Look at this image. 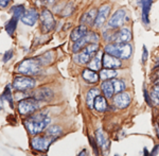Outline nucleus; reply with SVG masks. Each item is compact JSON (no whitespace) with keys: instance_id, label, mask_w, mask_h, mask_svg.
<instances>
[{"instance_id":"1","label":"nucleus","mask_w":159,"mask_h":156,"mask_svg":"<svg viewBox=\"0 0 159 156\" xmlns=\"http://www.w3.org/2000/svg\"><path fill=\"white\" fill-rule=\"evenodd\" d=\"M50 123V119L45 115V112H39L37 115H33L29 117L25 121V125L27 127L28 132L32 135L39 134L45 129H47L48 124Z\"/></svg>"},{"instance_id":"2","label":"nucleus","mask_w":159,"mask_h":156,"mask_svg":"<svg viewBox=\"0 0 159 156\" xmlns=\"http://www.w3.org/2000/svg\"><path fill=\"white\" fill-rule=\"evenodd\" d=\"M132 49V46L127 43H115V44H109L105 47L106 53H109L119 58H124V60H127L130 56Z\"/></svg>"},{"instance_id":"3","label":"nucleus","mask_w":159,"mask_h":156,"mask_svg":"<svg viewBox=\"0 0 159 156\" xmlns=\"http://www.w3.org/2000/svg\"><path fill=\"white\" fill-rule=\"evenodd\" d=\"M43 67V64L40 63L39 58H28L24 62L19 64L17 71L21 75H28V76H36L40 72Z\"/></svg>"},{"instance_id":"4","label":"nucleus","mask_w":159,"mask_h":156,"mask_svg":"<svg viewBox=\"0 0 159 156\" xmlns=\"http://www.w3.org/2000/svg\"><path fill=\"white\" fill-rule=\"evenodd\" d=\"M99 46L97 43H93V44H89L88 46H86L85 48L81 50V52L76 53L75 55L73 56V61L79 65H83V64H87L89 63L92 60L94 55L99 52Z\"/></svg>"},{"instance_id":"5","label":"nucleus","mask_w":159,"mask_h":156,"mask_svg":"<svg viewBox=\"0 0 159 156\" xmlns=\"http://www.w3.org/2000/svg\"><path fill=\"white\" fill-rule=\"evenodd\" d=\"M39 108L38 100L34 98L31 99H24L19 101L18 103V111L21 115H31L34 112H36Z\"/></svg>"},{"instance_id":"6","label":"nucleus","mask_w":159,"mask_h":156,"mask_svg":"<svg viewBox=\"0 0 159 156\" xmlns=\"http://www.w3.org/2000/svg\"><path fill=\"white\" fill-rule=\"evenodd\" d=\"M54 138L48 136V135H45V136H38V137H34L31 141V145L34 150L36 151H42V152H45V151H48L50 145L54 141Z\"/></svg>"},{"instance_id":"7","label":"nucleus","mask_w":159,"mask_h":156,"mask_svg":"<svg viewBox=\"0 0 159 156\" xmlns=\"http://www.w3.org/2000/svg\"><path fill=\"white\" fill-rule=\"evenodd\" d=\"M35 86V81L30 76H16L13 81V87L16 90H30Z\"/></svg>"},{"instance_id":"8","label":"nucleus","mask_w":159,"mask_h":156,"mask_svg":"<svg viewBox=\"0 0 159 156\" xmlns=\"http://www.w3.org/2000/svg\"><path fill=\"white\" fill-rule=\"evenodd\" d=\"M99 39L98 35L94 32H88L84 37H82L81 39H79L78 42L74 43L73 47H72V51L73 52H79L80 50H82L83 48H85L86 46H88L89 44H93V43H97Z\"/></svg>"},{"instance_id":"9","label":"nucleus","mask_w":159,"mask_h":156,"mask_svg":"<svg viewBox=\"0 0 159 156\" xmlns=\"http://www.w3.org/2000/svg\"><path fill=\"white\" fill-rule=\"evenodd\" d=\"M40 22H42V31L43 33H48L54 27V18L53 15L51 14L49 10L45 9L43 10L42 14H40Z\"/></svg>"},{"instance_id":"10","label":"nucleus","mask_w":159,"mask_h":156,"mask_svg":"<svg viewBox=\"0 0 159 156\" xmlns=\"http://www.w3.org/2000/svg\"><path fill=\"white\" fill-rule=\"evenodd\" d=\"M125 11L124 10H118V11L115 12V14L110 17L109 21H108V27L112 28V29H117V28L121 27V25L124 24L125 20Z\"/></svg>"},{"instance_id":"11","label":"nucleus","mask_w":159,"mask_h":156,"mask_svg":"<svg viewBox=\"0 0 159 156\" xmlns=\"http://www.w3.org/2000/svg\"><path fill=\"white\" fill-rule=\"evenodd\" d=\"M109 12H110V7L108 4H104V6H102L100 7L98 14H97L96 20H94V22H93L94 27L96 28L102 27L104 22L106 21L107 17H108V15H109Z\"/></svg>"},{"instance_id":"12","label":"nucleus","mask_w":159,"mask_h":156,"mask_svg":"<svg viewBox=\"0 0 159 156\" xmlns=\"http://www.w3.org/2000/svg\"><path fill=\"white\" fill-rule=\"evenodd\" d=\"M130 103V97L127 93L121 91V93H118L114 98V104L116 105L118 108H125L129 105Z\"/></svg>"},{"instance_id":"13","label":"nucleus","mask_w":159,"mask_h":156,"mask_svg":"<svg viewBox=\"0 0 159 156\" xmlns=\"http://www.w3.org/2000/svg\"><path fill=\"white\" fill-rule=\"evenodd\" d=\"M103 66L105 68H110V69L120 68L121 67V61L117 56L106 53V54L103 55Z\"/></svg>"},{"instance_id":"14","label":"nucleus","mask_w":159,"mask_h":156,"mask_svg":"<svg viewBox=\"0 0 159 156\" xmlns=\"http://www.w3.org/2000/svg\"><path fill=\"white\" fill-rule=\"evenodd\" d=\"M20 19H21V22H24L25 25H33L36 24L38 19V13L35 9H30L24 13V15H22Z\"/></svg>"},{"instance_id":"15","label":"nucleus","mask_w":159,"mask_h":156,"mask_svg":"<svg viewBox=\"0 0 159 156\" xmlns=\"http://www.w3.org/2000/svg\"><path fill=\"white\" fill-rule=\"evenodd\" d=\"M52 97H53L52 90L46 87L37 89V90H35L34 93L32 94V98L36 99L38 101H49Z\"/></svg>"},{"instance_id":"16","label":"nucleus","mask_w":159,"mask_h":156,"mask_svg":"<svg viewBox=\"0 0 159 156\" xmlns=\"http://www.w3.org/2000/svg\"><path fill=\"white\" fill-rule=\"evenodd\" d=\"M138 3L141 6L142 9V20L145 25L150 24V19H148V13L151 11V7H152L153 0H138Z\"/></svg>"},{"instance_id":"17","label":"nucleus","mask_w":159,"mask_h":156,"mask_svg":"<svg viewBox=\"0 0 159 156\" xmlns=\"http://www.w3.org/2000/svg\"><path fill=\"white\" fill-rule=\"evenodd\" d=\"M88 33V30H87V27L85 25H81L79 27H76L75 29L71 32V35H70V38L73 43L78 42L79 39H81L82 37H84L85 35Z\"/></svg>"},{"instance_id":"18","label":"nucleus","mask_w":159,"mask_h":156,"mask_svg":"<svg viewBox=\"0 0 159 156\" xmlns=\"http://www.w3.org/2000/svg\"><path fill=\"white\" fill-rule=\"evenodd\" d=\"M132 38V34H130L129 30L124 28V29H121L117 34H115L114 36V40L116 43H129Z\"/></svg>"},{"instance_id":"19","label":"nucleus","mask_w":159,"mask_h":156,"mask_svg":"<svg viewBox=\"0 0 159 156\" xmlns=\"http://www.w3.org/2000/svg\"><path fill=\"white\" fill-rule=\"evenodd\" d=\"M82 76H83L84 80L89 82V83H91V84L97 83L100 79V76H98V73L94 72V70H92L90 68L85 69V70L83 71V73H82Z\"/></svg>"},{"instance_id":"20","label":"nucleus","mask_w":159,"mask_h":156,"mask_svg":"<svg viewBox=\"0 0 159 156\" xmlns=\"http://www.w3.org/2000/svg\"><path fill=\"white\" fill-rule=\"evenodd\" d=\"M97 10L96 9H92L90 10V11H88V12H86L85 14L82 16V18H81V24L82 25H91V24H93L94 22V20H96V17H97Z\"/></svg>"},{"instance_id":"21","label":"nucleus","mask_w":159,"mask_h":156,"mask_svg":"<svg viewBox=\"0 0 159 156\" xmlns=\"http://www.w3.org/2000/svg\"><path fill=\"white\" fill-rule=\"evenodd\" d=\"M102 91L104 93L105 97L106 98H111L112 94H115V88H114V84H112V81H108L105 80L101 85Z\"/></svg>"},{"instance_id":"22","label":"nucleus","mask_w":159,"mask_h":156,"mask_svg":"<svg viewBox=\"0 0 159 156\" xmlns=\"http://www.w3.org/2000/svg\"><path fill=\"white\" fill-rule=\"evenodd\" d=\"M102 63H103V58H102V53L98 52V54H96L92 57V60L89 62L88 66L89 68L92 69V70H100L102 66Z\"/></svg>"},{"instance_id":"23","label":"nucleus","mask_w":159,"mask_h":156,"mask_svg":"<svg viewBox=\"0 0 159 156\" xmlns=\"http://www.w3.org/2000/svg\"><path fill=\"white\" fill-rule=\"evenodd\" d=\"M99 94H100V90L98 88H92L88 91V93H87L86 102H87V105H88L89 108H92V107H93L94 99H96Z\"/></svg>"},{"instance_id":"24","label":"nucleus","mask_w":159,"mask_h":156,"mask_svg":"<svg viewBox=\"0 0 159 156\" xmlns=\"http://www.w3.org/2000/svg\"><path fill=\"white\" fill-rule=\"evenodd\" d=\"M118 76V72L115 69L105 68L100 71V79L102 80H110V79H115Z\"/></svg>"},{"instance_id":"25","label":"nucleus","mask_w":159,"mask_h":156,"mask_svg":"<svg viewBox=\"0 0 159 156\" xmlns=\"http://www.w3.org/2000/svg\"><path fill=\"white\" fill-rule=\"evenodd\" d=\"M93 107L97 109L98 112H104L106 111L107 108V103H106V100L103 96H99L94 99V103H93Z\"/></svg>"},{"instance_id":"26","label":"nucleus","mask_w":159,"mask_h":156,"mask_svg":"<svg viewBox=\"0 0 159 156\" xmlns=\"http://www.w3.org/2000/svg\"><path fill=\"white\" fill-rule=\"evenodd\" d=\"M96 134H97L96 135L97 136V144L105 150L107 147H108V140L106 139V137H105V135L103 134L102 130H98Z\"/></svg>"},{"instance_id":"27","label":"nucleus","mask_w":159,"mask_h":156,"mask_svg":"<svg viewBox=\"0 0 159 156\" xmlns=\"http://www.w3.org/2000/svg\"><path fill=\"white\" fill-rule=\"evenodd\" d=\"M46 135L56 139V138L60 137L61 135V129L60 126H57V125H51V126L47 129V131H46Z\"/></svg>"},{"instance_id":"28","label":"nucleus","mask_w":159,"mask_h":156,"mask_svg":"<svg viewBox=\"0 0 159 156\" xmlns=\"http://www.w3.org/2000/svg\"><path fill=\"white\" fill-rule=\"evenodd\" d=\"M18 19L19 18H17V17L12 16V18L7 22L6 30H7V34H9V35H12L13 33H14L15 29H16V25H17V21H18Z\"/></svg>"},{"instance_id":"29","label":"nucleus","mask_w":159,"mask_h":156,"mask_svg":"<svg viewBox=\"0 0 159 156\" xmlns=\"http://www.w3.org/2000/svg\"><path fill=\"white\" fill-rule=\"evenodd\" d=\"M112 84H114V88H115V94L121 93L125 89V83L121 80H115V79H111Z\"/></svg>"},{"instance_id":"30","label":"nucleus","mask_w":159,"mask_h":156,"mask_svg":"<svg viewBox=\"0 0 159 156\" xmlns=\"http://www.w3.org/2000/svg\"><path fill=\"white\" fill-rule=\"evenodd\" d=\"M11 13L13 16L17 17V18H21V16L25 13V7L24 6H15L11 9Z\"/></svg>"},{"instance_id":"31","label":"nucleus","mask_w":159,"mask_h":156,"mask_svg":"<svg viewBox=\"0 0 159 156\" xmlns=\"http://www.w3.org/2000/svg\"><path fill=\"white\" fill-rule=\"evenodd\" d=\"M2 98L9 102L10 105L13 106V98H12L11 91H10V86H7L6 89H4V93H3V94H2Z\"/></svg>"},{"instance_id":"32","label":"nucleus","mask_w":159,"mask_h":156,"mask_svg":"<svg viewBox=\"0 0 159 156\" xmlns=\"http://www.w3.org/2000/svg\"><path fill=\"white\" fill-rule=\"evenodd\" d=\"M151 97H152L153 101L155 102V103L159 104V85L154 87L152 94H151Z\"/></svg>"},{"instance_id":"33","label":"nucleus","mask_w":159,"mask_h":156,"mask_svg":"<svg viewBox=\"0 0 159 156\" xmlns=\"http://www.w3.org/2000/svg\"><path fill=\"white\" fill-rule=\"evenodd\" d=\"M13 54H14V52H13V50H9V51H7V52L3 54V58H2V62H3V63L9 62V61L11 60V58L13 57Z\"/></svg>"},{"instance_id":"34","label":"nucleus","mask_w":159,"mask_h":156,"mask_svg":"<svg viewBox=\"0 0 159 156\" xmlns=\"http://www.w3.org/2000/svg\"><path fill=\"white\" fill-rule=\"evenodd\" d=\"M148 49H147V47H145V46H143V55H142V62L144 63L145 61L148 60Z\"/></svg>"},{"instance_id":"35","label":"nucleus","mask_w":159,"mask_h":156,"mask_svg":"<svg viewBox=\"0 0 159 156\" xmlns=\"http://www.w3.org/2000/svg\"><path fill=\"white\" fill-rule=\"evenodd\" d=\"M11 0H0V7H6L7 4L10 3Z\"/></svg>"},{"instance_id":"36","label":"nucleus","mask_w":159,"mask_h":156,"mask_svg":"<svg viewBox=\"0 0 159 156\" xmlns=\"http://www.w3.org/2000/svg\"><path fill=\"white\" fill-rule=\"evenodd\" d=\"M86 154H87V153L85 152V150H84V152H82V153H80V154H79V155H80V156H81V155H86Z\"/></svg>"}]
</instances>
